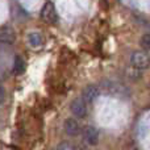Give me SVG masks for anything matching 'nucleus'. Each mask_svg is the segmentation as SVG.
I'll use <instances>...</instances> for the list:
<instances>
[{"instance_id": "f03ea898", "label": "nucleus", "mask_w": 150, "mask_h": 150, "mask_svg": "<svg viewBox=\"0 0 150 150\" xmlns=\"http://www.w3.org/2000/svg\"><path fill=\"white\" fill-rule=\"evenodd\" d=\"M41 18L47 24H55L58 20V15H57V9L53 5V3L47 1L46 4L44 5L41 11Z\"/></svg>"}, {"instance_id": "6e6552de", "label": "nucleus", "mask_w": 150, "mask_h": 150, "mask_svg": "<svg viewBox=\"0 0 150 150\" xmlns=\"http://www.w3.org/2000/svg\"><path fill=\"white\" fill-rule=\"evenodd\" d=\"M28 42L30 46L33 47H38L42 45L44 42V38H42V34L38 33V32H32V33L28 34Z\"/></svg>"}, {"instance_id": "1a4fd4ad", "label": "nucleus", "mask_w": 150, "mask_h": 150, "mask_svg": "<svg viewBox=\"0 0 150 150\" xmlns=\"http://www.w3.org/2000/svg\"><path fill=\"white\" fill-rule=\"evenodd\" d=\"M25 67H26L25 61H24L20 55H17V57L15 58V63H13V73L16 75H21L25 71Z\"/></svg>"}, {"instance_id": "39448f33", "label": "nucleus", "mask_w": 150, "mask_h": 150, "mask_svg": "<svg viewBox=\"0 0 150 150\" xmlns=\"http://www.w3.org/2000/svg\"><path fill=\"white\" fill-rule=\"evenodd\" d=\"M16 40V33L15 30H13L11 26H3L1 29H0V41L3 42V44H13Z\"/></svg>"}, {"instance_id": "20e7f679", "label": "nucleus", "mask_w": 150, "mask_h": 150, "mask_svg": "<svg viewBox=\"0 0 150 150\" xmlns=\"http://www.w3.org/2000/svg\"><path fill=\"white\" fill-rule=\"evenodd\" d=\"M83 140L88 144V145H96L99 141V132L96 128L87 127L83 130Z\"/></svg>"}, {"instance_id": "9b49d317", "label": "nucleus", "mask_w": 150, "mask_h": 150, "mask_svg": "<svg viewBox=\"0 0 150 150\" xmlns=\"http://www.w3.org/2000/svg\"><path fill=\"white\" fill-rule=\"evenodd\" d=\"M75 146L74 145H70V144H66V142H62L61 145H58L57 146V149H59V150H66V149H74Z\"/></svg>"}, {"instance_id": "423d86ee", "label": "nucleus", "mask_w": 150, "mask_h": 150, "mask_svg": "<svg viewBox=\"0 0 150 150\" xmlns=\"http://www.w3.org/2000/svg\"><path fill=\"white\" fill-rule=\"evenodd\" d=\"M65 130L69 136H78L80 133V127H79V122L74 119H67L65 122Z\"/></svg>"}, {"instance_id": "f257e3e1", "label": "nucleus", "mask_w": 150, "mask_h": 150, "mask_svg": "<svg viewBox=\"0 0 150 150\" xmlns=\"http://www.w3.org/2000/svg\"><path fill=\"white\" fill-rule=\"evenodd\" d=\"M130 65L138 70H145L150 67V54L144 50L133 52L130 55Z\"/></svg>"}, {"instance_id": "9d476101", "label": "nucleus", "mask_w": 150, "mask_h": 150, "mask_svg": "<svg viewBox=\"0 0 150 150\" xmlns=\"http://www.w3.org/2000/svg\"><path fill=\"white\" fill-rule=\"evenodd\" d=\"M141 46L145 50H150V34H145L141 38Z\"/></svg>"}, {"instance_id": "7ed1b4c3", "label": "nucleus", "mask_w": 150, "mask_h": 150, "mask_svg": "<svg viewBox=\"0 0 150 150\" xmlns=\"http://www.w3.org/2000/svg\"><path fill=\"white\" fill-rule=\"evenodd\" d=\"M86 103H87V101H86L83 98L75 99L73 103H71V112H73L76 117H84L86 115H87Z\"/></svg>"}, {"instance_id": "0eeeda50", "label": "nucleus", "mask_w": 150, "mask_h": 150, "mask_svg": "<svg viewBox=\"0 0 150 150\" xmlns=\"http://www.w3.org/2000/svg\"><path fill=\"white\" fill-rule=\"evenodd\" d=\"M98 95H99L98 87H95V86H88V87H86L84 91H83L82 98L84 99L87 103H91V101H93L98 98Z\"/></svg>"}]
</instances>
